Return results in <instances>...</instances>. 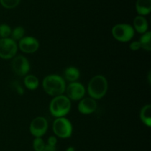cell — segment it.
Masks as SVG:
<instances>
[{
    "mask_svg": "<svg viewBox=\"0 0 151 151\" xmlns=\"http://www.w3.org/2000/svg\"><path fill=\"white\" fill-rule=\"evenodd\" d=\"M42 86L45 92L50 96L61 95L66 90V82L60 75H49L44 78Z\"/></svg>",
    "mask_w": 151,
    "mask_h": 151,
    "instance_id": "obj_1",
    "label": "cell"
},
{
    "mask_svg": "<svg viewBox=\"0 0 151 151\" xmlns=\"http://www.w3.org/2000/svg\"><path fill=\"white\" fill-rule=\"evenodd\" d=\"M108 91V81L103 75H95L90 80L88 85V93L91 98L99 100L106 95Z\"/></svg>",
    "mask_w": 151,
    "mask_h": 151,
    "instance_id": "obj_2",
    "label": "cell"
},
{
    "mask_svg": "<svg viewBox=\"0 0 151 151\" xmlns=\"http://www.w3.org/2000/svg\"><path fill=\"white\" fill-rule=\"evenodd\" d=\"M71 109V101L66 96L58 95L51 100L50 104V111L56 118L64 117Z\"/></svg>",
    "mask_w": 151,
    "mask_h": 151,
    "instance_id": "obj_3",
    "label": "cell"
},
{
    "mask_svg": "<svg viewBox=\"0 0 151 151\" xmlns=\"http://www.w3.org/2000/svg\"><path fill=\"white\" fill-rule=\"evenodd\" d=\"M114 38L119 42H128L134 36V29L132 26L128 24H118L111 29Z\"/></svg>",
    "mask_w": 151,
    "mask_h": 151,
    "instance_id": "obj_4",
    "label": "cell"
},
{
    "mask_svg": "<svg viewBox=\"0 0 151 151\" xmlns=\"http://www.w3.org/2000/svg\"><path fill=\"white\" fill-rule=\"evenodd\" d=\"M52 129L54 134L60 138H69L72 134V123L65 117L56 118L53 122Z\"/></svg>",
    "mask_w": 151,
    "mask_h": 151,
    "instance_id": "obj_5",
    "label": "cell"
},
{
    "mask_svg": "<svg viewBox=\"0 0 151 151\" xmlns=\"http://www.w3.org/2000/svg\"><path fill=\"white\" fill-rule=\"evenodd\" d=\"M17 50V44L11 38H0V58H13L16 55Z\"/></svg>",
    "mask_w": 151,
    "mask_h": 151,
    "instance_id": "obj_6",
    "label": "cell"
},
{
    "mask_svg": "<svg viewBox=\"0 0 151 151\" xmlns=\"http://www.w3.org/2000/svg\"><path fill=\"white\" fill-rule=\"evenodd\" d=\"M48 129V122L43 116H38L33 119L29 125V131L35 137H41Z\"/></svg>",
    "mask_w": 151,
    "mask_h": 151,
    "instance_id": "obj_7",
    "label": "cell"
},
{
    "mask_svg": "<svg viewBox=\"0 0 151 151\" xmlns=\"http://www.w3.org/2000/svg\"><path fill=\"white\" fill-rule=\"evenodd\" d=\"M12 69L14 73L19 76H25L30 69L29 60L22 55L14 57L12 60Z\"/></svg>",
    "mask_w": 151,
    "mask_h": 151,
    "instance_id": "obj_8",
    "label": "cell"
},
{
    "mask_svg": "<svg viewBox=\"0 0 151 151\" xmlns=\"http://www.w3.org/2000/svg\"><path fill=\"white\" fill-rule=\"evenodd\" d=\"M65 91H66V94H67L66 97L69 100H75V101H78L83 99L86 92L85 87L83 84L78 82L70 83L67 86V87H66Z\"/></svg>",
    "mask_w": 151,
    "mask_h": 151,
    "instance_id": "obj_9",
    "label": "cell"
},
{
    "mask_svg": "<svg viewBox=\"0 0 151 151\" xmlns=\"http://www.w3.org/2000/svg\"><path fill=\"white\" fill-rule=\"evenodd\" d=\"M19 47L23 52L31 54L34 53L39 48V42L34 37L27 36L19 41Z\"/></svg>",
    "mask_w": 151,
    "mask_h": 151,
    "instance_id": "obj_10",
    "label": "cell"
},
{
    "mask_svg": "<svg viewBox=\"0 0 151 151\" xmlns=\"http://www.w3.org/2000/svg\"><path fill=\"white\" fill-rule=\"evenodd\" d=\"M97 102L91 97H86L81 99L78 103V109L80 113L83 114H90L94 113L97 109Z\"/></svg>",
    "mask_w": 151,
    "mask_h": 151,
    "instance_id": "obj_11",
    "label": "cell"
},
{
    "mask_svg": "<svg viewBox=\"0 0 151 151\" xmlns=\"http://www.w3.org/2000/svg\"><path fill=\"white\" fill-rule=\"evenodd\" d=\"M134 29L140 34H144L147 32L148 29V23L144 16H137L134 20Z\"/></svg>",
    "mask_w": 151,
    "mask_h": 151,
    "instance_id": "obj_12",
    "label": "cell"
},
{
    "mask_svg": "<svg viewBox=\"0 0 151 151\" xmlns=\"http://www.w3.org/2000/svg\"><path fill=\"white\" fill-rule=\"evenodd\" d=\"M136 9L139 16H146L151 11V0H137Z\"/></svg>",
    "mask_w": 151,
    "mask_h": 151,
    "instance_id": "obj_13",
    "label": "cell"
},
{
    "mask_svg": "<svg viewBox=\"0 0 151 151\" xmlns=\"http://www.w3.org/2000/svg\"><path fill=\"white\" fill-rule=\"evenodd\" d=\"M80 71L78 68L75 66H69L67 67L64 71V78L66 81L70 83L76 82L80 78Z\"/></svg>",
    "mask_w": 151,
    "mask_h": 151,
    "instance_id": "obj_14",
    "label": "cell"
},
{
    "mask_svg": "<svg viewBox=\"0 0 151 151\" xmlns=\"http://www.w3.org/2000/svg\"><path fill=\"white\" fill-rule=\"evenodd\" d=\"M140 119L147 127L151 126V105H146L141 109Z\"/></svg>",
    "mask_w": 151,
    "mask_h": 151,
    "instance_id": "obj_15",
    "label": "cell"
},
{
    "mask_svg": "<svg viewBox=\"0 0 151 151\" xmlns=\"http://www.w3.org/2000/svg\"><path fill=\"white\" fill-rule=\"evenodd\" d=\"M24 85L29 90H35L39 86V81L38 78L35 75H27L24 80Z\"/></svg>",
    "mask_w": 151,
    "mask_h": 151,
    "instance_id": "obj_16",
    "label": "cell"
},
{
    "mask_svg": "<svg viewBox=\"0 0 151 151\" xmlns=\"http://www.w3.org/2000/svg\"><path fill=\"white\" fill-rule=\"evenodd\" d=\"M151 32L150 31H147L145 33L142 34V35L140 38L139 41L141 48L147 50V51H150L151 50Z\"/></svg>",
    "mask_w": 151,
    "mask_h": 151,
    "instance_id": "obj_17",
    "label": "cell"
},
{
    "mask_svg": "<svg viewBox=\"0 0 151 151\" xmlns=\"http://www.w3.org/2000/svg\"><path fill=\"white\" fill-rule=\"evenodd\" d=\"M25 30L22 27H17L11 32V38L13 41H20L24 38Z\"/></svg>",
    "mask_w": 151,
    "mask_h": 151,
    "instance_id": "obj_18",
    "label": "cell"
},
{
    "mask_svg": "<svg viewBox=\"0 0 151 151\" xmlns=\"http://www.w3.org/2000/svg\"><path fill=\"white\" fill-rule=\"evenodd\" d=\"M11 28L6 24H0V38H7L11 35Z\"/></svg>",
    "mask_w": 151,
    "mask_h": 151,
    "instance_id": "obj_19",
    "label": "cell"
},
{
    "mask_svg": "<svg viewBox=\"0 0 151 151\" xmlns=\"http://www.w3.org/2000/svg\"><path fill=\"white\" fill-rule=\"evenodd\" d=\"M20 0H0V3L4 7L12 9L16 7L19 4Z\"/></svg>",
    "mask_w": 151,
    "mask_h": 151,
    "instance_id": "obj_20",
    "label": "cell"
},
{
    "mask_svg": "<svg viewBox=\"0 0 151 151\" xmlns=\"http://www.w3.org/2000/svg\"><path fill=\"white\" fill-rule=\"evenodd\" d=\"M45 145L44 140L41 137H35L33 141V148L35 151H42Z\"/></svg>",
    "mask_w": 151,
    "mask_h": 151,
    "instance_id": "obj_21",
    "label": "cell"
},
{
    "mask_svg": "<svg viewBox=\"0 0 151 151\" xmlns=\"http://www.w3.org/2000/svg\"><path fill=\"white\" fill-rule=\"evenodd\" d=\"M11 87L19 94V95H23L24 93V89L22 87V86L21 85V83H19V81H13L11 83Z\"/></svg>",
    "mask_w": 151,
    "mask_h": 151,
    "instance_id": "obj_22",
    "label": "cell"
},
{
    "mask_svg": "<svg viewBox=\"0 0 151 151\" xmlns=\"http://www.w3.org/2000/svg\"><path fill=\"white\" fill-rule=\"evenodd\" d=\"M129 47L132 51H137V50H139V49H141V45H140L139 41H133V42H131V44H130Z\"/></svg>",
    "mask_w": 151,
    "mask_h": 151,
    "instance_id": "obj_23",
    "label": "cell"
},
{
    "mask_svg": "<svg viewBox=\"0 0 151 151\" xmlns=\"http://www.w3.org/2000/svg\"><path fill=\"white\" fill-rule=\"evenodd\" d=\"M57 138L55 136H51L49 137L48 140H47V145L51 146H55V147L56 144H57Z\"/></svg>",
    "mask_w": 151,
    "mask_h": 151,
    "instance_id": "obj_24",
    "label": "cell"
},
{
    "mask_svg": "<svg viewBox=\"0 0 151 151\" xmlns=\"http://www.w3.org/2000/svg\"><path fill=\"white\" fill-rule=\"evenodd\" d=\"M42 151H56V147L55 146H51L49 145H45L44 148L43 149Z\"/></svg>",
    "mask_w": 151,
    "mask_h": 151,
    "instance_id": "obj_25",
    "label": "cell"
},
{
    "mask_svg": "<svg viewBox=\"0 0 151 151\" xmlns=\"http://www.w3.org/2000/svg\"><path fill=\"white\" fill-rule=\"evenodd\" d=\"M66 151H75V148L73 147H69L66 148Z\"/></svg>",
    "mask_w": 151,
    "mask_h": 151,
    "instance_id": "obj_26",
    "label": "cell"
},
{
    "mask_svg": "<svg viewBox=\"0 0 151 151\" xmlns=\"http://www.w3.org/2000/svg\"><path fill=\"white\" fill-rule=\"evenodd\" d=\"M148 81H149V83H150V72H149V74H148Z\"/></svg>",
    "mask_w": 151,
    "mask_h": 151,
    "instance_id": "obj_27",
    "label": "cell"
}]
</instances>
